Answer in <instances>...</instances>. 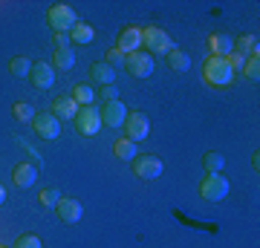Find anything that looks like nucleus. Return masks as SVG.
I'll list each match as a JSON object with an SVG mask.
<instances>
[{"label":"nucleus","mask_w":260,"mask_h":248,"mask_svg":"<svg viewBox=\"0 0 260 248\" xmlns=\"http://www.w3.org/2000/svg\"><path fill=\"white\" fill-rule=\"evenodd\" d=\"M99 98H102L104 104H110V101H119V87H116V84H107V87H99Z\"/></svg>","instance_id":"7c9ffc66"},{"label":"nucleus","mask_w":260,"mask_h":248,"mask_svg":"<svg viewBox=\"0 0 260 248\" xmlns=\"http://www.w3.org/2000/svg\"><path fill=\"white\" fill-rule=\"evenodd\" d=\"M127 107L121 101H110V104H104L102 110H99V116H102V124H107V127H124V119H127Z\"/></svg>","instance_id":"9b49d317"},{"label":"nucleus","mask_w":260,"mask_h":248,"mask_svg":"<svg viewBox=\"0 0 260 248\" xmlns=\"http://www.w3.org/2000/svg\"><path fill=\"white\" fill-rule=\"evenodd\" d=\"M12 116H15L18 121H32V119H35V110H32V104H29V101H15Z\"/></svg>","instance_id":"cd10ccee"},{"label":"nucleus","mask_w":260,"mask_h":248,"mask_svg":"<svg viewBox=\"0 0 260 248\" xmlns=\"http://www.w3.org/2000/svg\"><path fill=\"white\" fill-rule=\"evenodd\" d=\"M49 113H52L58 121H70V119H75L78 104L73 101V95H55V98H52V107H49Z\"/></svg>","instance_id":"4468645a"},{"label":"nucleus","mask_w":260,"mask_h":248,"mask_svg":"<svg viewBox=\"0 0 260 248\" xmlns=\"http://www.w3.org/2000/svg\"><path fill=\"white\" fill-rule=\"evenodd\" d=\"M75 130L81 133V136H95L99 130H102V116H99V110H95L93 104L90 107H78V113H75Z\"/></svg>","instance_id":"0eeeda50"},{"label":"nucleus","mask_w":260,"mask_h":248,"mask_svg":"<svg viewBox=\"0 0 260 248\" xmlns=\"http://www.w3.org/2000/svg\"><path fill=\"white\" fill-rule=\"evenodd\" d=\"M142 44L148 46V52L153 55H168L171 49H177L174 46V41H171V35H168L165 29H159V26H145L142 29Z\"/></svg>","instance_id":"7ed1b4c3"},{"label":"nucleus","mask_w":260,"mask_h":248,"mask_svg":"<svg viewBox=\"0 0 260 248\" xmlns=\"http://www.w3.org/2000/svg\"><path fill=\"white\" fill-rule=\"evenodd\" d=\"M203 78L211 84V87H232L234 73H232V66H229L225 58L208 55V58H205V64H203Z\"/></svg>","instance_id":"f257e3e1"},{"label":"nucleus","mask_w":260,"mask_h":248,"mask_svg":"<svg viewBox=\"0 0 260 248\" xmlns=\"http://www.w3.org/2000/svg\"><path fill=\"white\" fill-rule=\"evenodd\" d=\"M124 133H127L130 141H145V138L150 136V119L139 110L127 113V119H124Z\"/></svg>","instance_id":"1a4fd4ad"},{"label":"nucleus","mask_w":260,"mask_h":248,"mask_svg":"<svg viewBox=\"0 0 260 248\" xmlns=\"http://www.w3.org/2000/svg\"><path fill=\"white\" fill-rule=\"evenodd\" d=\"M249 81H254L257 84L260 81V55H251V58H246V64H243V69H240Z\"/></svg>","instance_id":"bb28decb"},{"label":"nucleus","mask_w":260,"mask_h":248,"mask_svg":"<svg viewBox=\"0 0 260 248\" xmlns=\"http://www.w3.org/2000/svg\"><path fill=\"white\" fill-rule=\"evenodd\" d=\"M225 61H229V66H232V73H240L243 64H246V58H243L240 52H234V49L229 52V55H225Z\"/></svg>","instance_id":"2f4dec72"},{"label":"nucleus","mask_w":260,"mask_h":248,"mask_svg":"<svg viewBox=\"0 0 260 248\" xmlns=\"http://www.w3.org/2000/svg\"><path fill=\"white\" fill-rule=\"evenodd\" d=\"M70 38H73V44H93V38H95V32H93V26H87V23H75L73 26V32H70Z\"/></svg>","instance_id":"b1692460"},{"label":"nucleus","mask_w":260,"mask_h":248,"mask_svg":"<svg viewBox=\"0 0 260 248\" xmlns=\"http://www.w3.org/2000/svg\"><path fill=\"white\" fill-rule=\"evenodd\" d=\"M55 49H73V38H70V32H55Z\"/></svg>","instance_id":"473e14b6"},{"label":"nucleus","mask_w":260,"mask_h":248,"mask_svg":"<svg viewBox=\"0 0 260 248\" xmlns=\"http://www.w3.org/2000/svg\"><path fill=\"white\" fill-rule=\"evenodd\" d=\"M55 214H58V220L64 222V225H75V222H81L84 208H81L78 199H73V196H61V202L55 205Z\"/></svg>","instance_id":"9d476101"},{"label":"nucleus","mask_w":260,"mask_h":248,"mask_svg":"<svg viewBox=\"0 0 260 248\" xmlns=\"http://www.w3.org/2000/svg\"><path fill=\"white\" fill-rule=\"evenodd\" d=\"M32 127H35L38 136H41V138H47V141H55V138L61 136V121H58L49 110L35 113V119H32Z\"/></svg>","instance_id":"6e6552de"},{"label":"nucleus","mask_w":260,"mask_h":248,"mask_svg":"<svg viewBox=\"0 0 260 248\" xmlns=\"http://www.w3.org/2000/svg\"><path fill=\"white\" fill-rule=\"evenodd\" d=\"M116 49L130 55V52H139L142 49V29L139 26H124L121 29L119 41H116Z\"/></svg>","instance_id":"ddd939ff"},{"label":"nucleus","mask_w":260,"mask_h":248,"mask_svg":"<svg viewBox=\"0 0 260 248\" xmlns=\"http://www.w3.org/2000/svg\"><path fill=\"white\" fill-rule=\"evenodd\" d=\"M12 179H15V185H18V188H32V185L38 182V165H29V162L15 165Z\"/></svg>","instance_id":"dca6fc26"},{"label":"nucleus","mask_w":260,"mask_h":248,"mask_svg":"<svg viewBox=\"0 0 260 248\" xmlns=\"http://www.w3.org/2000/svg\"><path fill=\"white\" fill-rule=\"evenodd\" d=\"M124 52H119V49H116V46H113V49H107V55H104V64L110 66V69H116V66H124Z\"/></svg>","instance_id":"c85d7f7f"},{"label":"nucleus","mask_w":260,"mask_h":248,"mask_svg":"<svg viewBox=\"0 0 260 248\" xmlns=\"http://www.w3.org/2000/svg\"><path fill=\"white\" fill-rule=\"evenodd\" d=\"M9 73L15 75V78H26V75L32 73V61H29V58H23V55L12 58V61H9Z\"/></svg>","instance_id":"393cba45"},{"label":"nucleus","mask_w":260,"mask_h":248,"mask_svg":"<svg viewBox=\"0 0 260 248\" xmlns=\"http://www.w3.org/2000/svg\"><path fill=\"white\" fill-rule=\"evenodd\" d=\"M95 98V87L93 84H75L73 87V101L78 104V107H90Z\"/></svg>","instance_id":"aec40b11"},{"label":"nucleus","mask_w":260,"mask_h":248,"mask_svg":"<svg viewBox=\"0 0 260 248\" xmlns=\"http://www.w3.org/2000/svg\"><path fill=\"white\" fill-rule=\"evenodd\" d=\"M90 78L99 87H107V84H116V69H110L104 61H99V64H90Z\"/></svg>","instance_id":"f3484780"},{"label":"nucleus","mask_w":260,"mask_h":248,"mask_svg":"<svg viewBox=\"0 0 260 248\" xmlns=\"http://www.w3.org/2000/svg\"><path fill=\"white\" fill-rule=\"evenodd\" d=\"M229 193V179L223 173H205V179L200 182V196L208 202H220Z\"/></svg>","instance_id":"39448f33"},{"label":"nucleus","mask_w":260,"mask_h":248,"mask_svg":"<svg viewBox=\"0 0 260 248\" xmlns=\"http://www.w3.org/2000/svg\"><path fill=\"white\" fill-rule=\"evenodd\" d=\"M203 167H205V173H223L225 156L223 153H217V150H211V153H205L203 156Z\"/></svg>","instance_id":"5701e85b"},{"label":"nucleus","mask_w":260,"mask_h":248,"mask_svg":"<svg viewBox=\"0 0 260 248\" xmlns=\"http://www.w3.org/2000/svg\"><path fill=\"white\" fill-rule=\"evenodd\" d=\"M6 202V188H3V185H0V205Z\"/></svg>","instance_id":"72a5a7b5"},{"label":"nucleus","mask_w":260,"mask_h":248,"mask_svg":"<svg viewBox=\"0 0 260 248\" xmlns=\"http://www.w3.org/2000/svg\"><path fill=\"white\" fill-rule=\"evenodd\" d=\"M153 55H150L148 49H139V52H130L124 58V69H127L133 78H150L153 75Z\"/></svg>","instance_id":"423d86ee"},{"label":"nucleus","mask_w":260,"mask_h":248,"mask_svg":"<svg viewBox=\"0 0 260 248\" xmlns=\"http://www.w3.org/2000/svg\"><path fill=\"white\" fill-rule=\"evenodd\" d=\"M113 156L124 159V162H133V159L139 156V147H136V141H130L127 136L116 138V145H113Z\"/></svg>","instance_id":"6ab92c4d"},{"label":"nucleus","mask_w":260,"mask_h":248,"mask_svg":"<svg viewBox=\"0 0 260 248\" xmlns=\"http://www.w3.org/2000/svg\"><path fill=\"white\" fill-rule=\"evenodd\" d=\"M47 23L52 32H73V26L78 23V15L70 3H52L47 9Z\"/></svg>","instance_id":"f03ea898"},{"label":"nucleus","mask_w":260,"mask_h":248,"mask_svg":"<svg viewBox=\"0 0 260 248\" xmlns=\"http://www.w3.org/2000/svg\"><path fill=\"white\" fill-rule=\"evenodd\" d=\"M29 78L35 84V90H49V87L55 84V69H52V64H47V61H35Z\"/></svg>","instance_id":"f8f14e48"},{"label":"nucleus","mask_w":260,"mask_h":248,"mask_svg":"<svg viewBox=\"0 0 260 248\" xmlns=\"http://www.w3.org/2000/svg\"><path fill=\"white\" fill-rule=\"evenodd\" d=\"M0 248H6V245H0Z\"/></svg>","instance_id":"f704fd0d"},{"label":"nucleus","mask_w":260,"mask_h":248,"mask_svg":"<svg viewBox=\"0 0 260 248\" xmlns=\"http://www.w3.org/2000/svg\"><path fill=\"white\" fill-rule=\"evenodd\" d=\"M130 165H133V173L139 176V179H148V182L159 179V176H162V170H165L162 159L153 156V153H139V156L133 159Z\"/></svg>","instance_id":"20e7f679"},{"label":"nucleus","mask_w":260,"mask_h":248,"mask_svg":"<svg viewBox=\"0 0 260 248\" xmlns=\"http://www.w3.org/2000/svg\"><path fill=\"white\" fill-rule=\"evenodd\" d=\"M232 49H234V38L232 35H225V32L208 35V52H211L214 58H225Z\"/></svg>","instance_id":"2eb2a0df"},{"label":"nucleus","mask_w":260,"mask_h":248,"mask_svg":"<svg viewBox=\"0 0 260 248\" xmlns=\"http://www.w3.org/2000/svg\"><path fill=\"white\" fill-rule=\"evenodd\" d=\"M168 66H171L174 73H188V69H191V58H188V52H182V49H171V52H168Z\"/></svg>","instance_id":"4be33fe9"},{"label":"nucleus","mask_w":260,"mask_h":248,"mask_svg":"<svg viewBox=\"0 0 260 248\" xmlns=\"http://www.w3.org/2000/svg\"><path fill=\"white\" fill-rule=\"evenodd\" d=\"M12 248H44V245H41V237L38 234H20L18 242Z\"/></svg>","instance_id":"c756f323"},{"label":"nucleus","mask_w":260,"mask_h":248,"mask_svg":"<svg viewBox=\"0 0 260 248\" xmlns=\"http://www.w3.org/2000/svg\"><path fill=\"white\" fill-rule=\"evenodd\" d=\"M234 52H240L243 58H251V55H260V44L254 35H240L234 38Z\"/></svg>","instance_id":"a211bd4d"},{"label":"nucleus","mask_w":260,"mask_h":248,"mask_svg":"<svg viewBox=\"0 0 260 248\" xmlns=\"http://www.w3.org/2000/svg\"><path fill=\"white\" fill-rule=\"evenodd\" d=\"M73 66H75V52L73 49H55V55H52V69L70 73Z\"/></svg>","instance_id":"412c9836"},{"label":"nucleus","mask_w":260,"mask_h":248,"mask_svg":"<svg viewBox=\"0 0 260 248\" xmlns=\"http://www.w3.org/2000/svg\"><path fill=\"white\" fill-rule=\"evenodd\" d=\"M38 202L44 205V208H55V205L61 202V191L49 185V188H44V191L38 193Z\"/></svg>","instance_id":"a878e982"}]
</instances>
